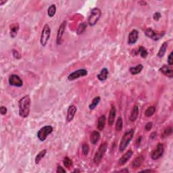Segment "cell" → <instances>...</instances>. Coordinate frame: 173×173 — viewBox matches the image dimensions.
<instances>
[{
  "label": "cell",
  "mask_w": 173,
  "mask_h": 173,
  "mask_svg": "<svg viewBox=\"0 0 173 173\" xmlns=\"http://www.w3.org/2000/svg\"><path fill=\"white\" fill-rule=\"evenodd\" d=\"M172 133V128L171 127H168L167 128H165L164 130L163 133L162 134V138H166L170 135H171Z\"/></svg>",
  "instance_id": "cell-33"
},
{
  "label": "cell",
  "mask_w": 173,
  "mask_h": 173,
  "mask_svg": "<svg viewBox=\"0 0 173 173\" xmlns=\"http://www.w3.org/2000/svg\"><path fill=\"white\" fill-rule=\"evenodd\" d=\"M118 172H129V170H128L127 168H125V169H123V170H120L118 171Z\"/></svg>",
  "instance_id": "cell-43"
},
{
  "label": "cell",
  "mask_w": 173,
  "mask_h": 173,
  "mask_svg": "<svg viewBox=\"0 0 173 173\" xmlns=\"http://www.w3.org/2000/svg\"><path fill=\"white\" fill-rule=\"evenodd\" d=\"M116 116V107L114 106H112L109 112V116H108V119H107V123H108V125L110 126H112L114 123V120H115Z\"/></svg>",
  "instance_id": "cell-15"
},
{
  "label": "cell",
  "mask_w": 173,
  "mask_h": 173,
  "mask_svg": "<svg viewBox=\"0 0 173 173\" xmlns=\"http://www.w3.org/2000/svg\"><path fill=\"white\" fill-rule=\"evenodd\" d=\"M63 164H64V167L68 169L72 166V161L71 159H70L68 157L66 156L63 160Z\"/></svg>",
  "instance_id": "cell-32"
},
{
  "label": "cell",
  "mask_w": 173,
  "mask_h": 173,
  "mask_svg": "<svg viewBox=\"0 0 173 173\" xmlns=\"http://www.w3.org/2000/svg\"><path fill=\"white\" fill-rule=\"evenodd\" d=\"M9 85L12 86H16V87H21L23 85L22 80L19 76L16 74H11L8 79Z\"/></svg>",
  "instance_id": "cell-11"
},
{
  "label": "cell",
  "mask_w": 173,
  "mask_h": 173,
  "mask_svg": "<svg viewBox=\"0 0 173 173\" xmlns=\"http://www.w3.org/2000/svg\"><path fill=\"white\" fill-rule=\"evenodd\" d=\"M31 97L29 95H25L18 102L19 116L21 118H25L29 116L31 110Z\"/></svg>",
  "instance_id": "cell-1"
},
{
  "label": "cell",
  "mask_w": 173,
  "mask_h": 173,
  "mask_svg": "<svg viewBox=\"0 0 173 173\" xmlns=\"http://www.w3.org/2000/svg\"><path fill=\"white\" fill-rule=\"evenodd\" d=\"M145 35L146 37H148V38L152 39L154 41H158L159 39L162 38V37L164 36V32H159L157 33L154 29L151 28H148L146 31H145Z\"/></svg>",
  "instance_id": "cell-9"
},
{
  "label": "cell",
  "mask_w": 173,
  "mask_h": 173,
  "mask_svg": "<svg viewBox=\"0 0 173 173\" xmlns=\"http://www.w3.org/2000/svg\"><path fill=\"white\" fill-rule=\"evenodd\" d=\"M138 53H139V55L143 58H146L148 56V51L143 46L139 47V49H138Z\"/></svg>",
  "instance_id": "cell-30"
},
{
  "label": "cell",
  "mask_w": 173,
  "mask_h": 173,
  "mask_svg": "<svg viewBox=\"0 0 173 173\" xmlns=\"http://www.w3.org/2000/svg\"><path fill=\"white\" fill-rule=\"evenodd\" d=\"M88 72L85 68L78 69L76 71L72 72L68 76V80L70 81H73L76 79H78L81 77H83L87 75Z\"/></svg>",
  "instance_id": "cell-7"
},
{
  "label": "cell",
  "mask_w": 173,
  "mask_h": 173,
  "mask_svg": "<svg viewBox=\"0 0 173 173\" xmlns=\"http://www.w3.org/2000/svg\"><path fill=\"white\" fill-rule=\"evenodd\" d=\"M6 2L7 1H6V0H0V6H3Z\"/></svg>",
  "instance_id": "cell-44"
},
{
  "label": "cell",
  "mask_w": 173,
  "mask_h": 173,
  "mask_svg": "<svg viewBox=\"0 0 173 173\" xmlns=\"http://www.w3.org/2000/svg\"><path fill=\"white\" fill-rule=\"evenodd\" d=\"M107 149V144L106 142L103 143L98 148L97 151L95 153L94 158H93V162L95 164H99L101 162L102 160L104 158V156L106 153V151Z\"/></svg>",
  "instance_id": "cell-4"
},
{
  "label": "cell",
  "mask_w": 173,
  "mask_h": 173,
  "mask_svg": "<svg viewBox=\"0 0 173 173\" xmlns=\"http://www.w3.org/2000/svg\"><path fill=\"white\" fill-rule=\"evenodd\" d=\"M172 55H173V53H172V52H170V54L168 55V60H167V62H168V65H169V66H171L173 64Z\"/></svg>",
  "instance_id": "cell-36"
},
{
  "label": "cell",
  "mask_w": 173,
  "mask_h": 173,
  "mask_svg": "<svg viewBox=\"0 0 173 173\" xmlns=\"http://www.w3.org/2000/svg\"><path fill=\"white\" fill-rule=\"evenodd\" d=\"M86 27H87V25H86V22H84L81 23V24L79 25L78 28H77L76 34L78 35H80L83 34L86 29Z\"/></svg>",
  "instance_id": "cell-27"
},
{
  "label": "cell",
  "mask_w": 173,
  "mask_h": 173,
  "mask_svg": "<svg viewBox=\"0 0 173 173\" xmlns=\"http://www.w3.org/2000/svg\"><path fill=\"white\" fill-rule=\"evenodd\" d=\"M133 154V152L132 150H128L127 152L124 154V155L122 156V157L119 159V160H118L119 165H120V166L125 165V164L130 160V158L132 157Z\"/></svg>",
  "instance_id": "cell-14"
},
{
  "label": "cell",
  "mask_w": 173,
  "mask_h": 173,
  "mask_svg": "<svg viewBox=\"0 0 173 173\" xmlns=\"http://www.w3.org/2000/svg\"><path fill=\"white\" fill-rule=\"evenodd\" d=\"M144 161V158L142 156H138L137 158L135 159L132 162V167L133 168H138L141 167V165Z\"/></svg>",
  "instance_id": "cell-24"
},
{
  "label": "cell",
  "mask_w": 173,
  "mask_h": 173,
  "mask_svg": "<svg viewBox=\"0 0 173 173\" xmlns=\"http://www.w3.org/2000/svg\"><path fill=\"white\" fill-rule=\"evenodd\" d=\"M89 151V145L86 143H84L82 146V152H83V155L85 156H86L88 155Z\"/></svg>",
  "instance_id": "cell-34"
},
{
  "label": "cell",
  "mask_w": 173,
  "mask_h": 173,
  "mask_svg": "<svg viewBox=\"0 0 173 173\" xmlns=\"http://www.w3.org/2000/svg\"><path fill=\"white\" fill-rule=\"evenodd\" d=\"M156 135H157V133L153 132V133H151V134L150 135V137H149V138H150L151 139H154V138L156 137Z\"/></svg>",
  "instance_id": "cell-41"
},
{
  "label": "cell",
  "mask_w": 173,
  "mask_h": 173,
  "mask_svg": "<svg viewBox=\"0 0 173 173\" xmlns=\"http://www.w3.org/2000/svg\"><path fill=\"white\" fill-rule=\"evenodd\" d=\"M7 112H8V109H7V107L6 106H1L0 107V113H1L2 116L6 115Z\"/></svg>",
  "instance_id": "cell-38"
},
{
  "label": "cell",
  "mask_w": 173,
  "mask_h": 173,
  "mask_svg": "<svg viewBox=\"0 0 173 173\" xmlns=\"http://www.w3.org/2000/svg\"><path fill=\"white\" fill-rule=\"evenodd\" d=\"M12 55L14 56V58L15 59H16V60H20L21 58V55L20 54V53L16 50H12Z\"/></svg>",
  "instance_id": "cell-35"
},
{
  "label": "cell",
  "mask_w": 173,
  "mask_h": 173,
  "mask_svg": "<svg viewBox=\"0 0 173 173\" xmlns=\"http://www.w3.org/2000/svg\"><path fill=\"white\" fill-rule=\"evenodd\" d=\"M108 70H107V68H104L101 70V71L99 74L97 75V77L98 80L100 81H105L107 80V76H108Z\"/></svg>",
  "instance_id": "cell-19"
},
{
  "label": "cell",
  "mask_w": 173,
  "mask_h": 173,
  "mask_svg": "<svg viewBox=\"0 0 173 173\" xmlns=\"http://www.w3.org/2000/svg\"><path fill=\"white\" fill-rule=\"evenodd\" d=\"M161 17H162V15H161V14L160 12H155L153 14V18L155 21H158L160 19Z\"/></svg>",
  "instance_id": "cell-37"
},
{
  "label": "cell",
  "mask_w": 173,
  "mask_h": 173,
  "mask_svg": "<svg viewBox=\"0 0 173 173\" xmlns=\"http://www.w3.org/2000/svg\"><path fill=\"white\" fill-rule=\"evenodd\" d=\"M51 28L48 24H45L43 26L40 38V43L42 46L44 47L48 44L51 37Z\"/></svg>",
  "instance_id": "cell-6"
},
{
  "label": "cell",
  "mask_w": 173,
  "mask_h": 173,
  "mask_svg": "<svg viewBox=\"0 0 173 173\" xmlns=\"http://www.w3.org/2000/svg\"><path fill=\"white\" fill-rule=\"evenodd\" d=\"M66 172V170H65L63 167H62L61 166H58L57 169H56V172L57 173H61V172L65 173Z\"/></svg>",
  "instance_id": "cell-40"
},
{
  "label": "cell",
  "mask_w": 173,
  "mask_h": 173,
  "mask_svg": "<svg viewBox=\"0 0 173 173\" xmlns=\"http://www.w3.org/2000/svg\"><path fill=\"white\" fill-rule=\"evenodd\" d=\"M100 101H101V97L99 96H97L95 98H93L92 103L89 105V109L90 110H93L97 106V105L99 104Z\"/></svg>",
  "instance_id": "cell-25"
},
{
  "label": "cell",
  "mask_w": 173,
  "mask_h": 173,
  "mask_svg": "<svg viewBox=\"0 0 173 173\" xmlns=\"http://www.w3.org/2000/svg\"><path fill=\"white\" fill-rule=\"evenodd\" d=\"M80 172V170H77V169H76V170H74V171H73V172Z\"/></svg>",
  "instance_id": "cell-46"
},
{
  "label": "cell",
  "mask_w": 173,
  "mask_h": 173,
  "mask_svg": "<svg viewBox=\"0 0 173 173\" xmlns=\"http://www.w3.org/2000/svg\"><path fill=\"white\" fill-rule=\"evenodd\" d=\"M123 127V118L121 117V116H119L116 123V127H115L116 130H117V131H120V130H122Z\"/></svg>",
  "instance_id": "cell-31"
},
{
  "label": "cell",
  "mask_w": 173,
  "mask_h": 173,
  "mask_svg": "<svg viewBox=\"0 0 173 173\" xmlns=\"http://www.w3.org/2000/svg\"><path fill=\"white\" fill-rule=\"evenodd\" d=\"M102 15V11L99 8H93L88 18V24L91 27H93L97 24Z\"/></svg>",
  "instance_id": "cell-3"
},
{
  "label": "cell",
  "mask_w": 173,
  "mask_h": 173,
  "mask_svg": "<svg viewBox=\"0 0 173 173\" xmlns=\"http://www.w3.org/2000/svg\"><path fill=\"white\" fill-rule=\"evenodd\" d=\"M139 38V31L137 29H133L128 34V43L129 45H133L136 43Z\"/></svg>",
  "instance_id": "cell-12"
},
{
  "label": "cell",
  "mask_w": 173,
  "mask_h": 173,
  "mask_svg": "<svg viewBox=\"0 0 173 173\" xmlns=\"http://www.w3.org/2000/svg\"><path fill=\"white\" fill-rule=\"evenodd\" d=\"M139 106L137 105H135L134 107H133L132 111L130 112V116H129V120L130 122H135L137 120L138 116H139Z\"/></svg>",
  "instance_id": "cell-18"
},
{
  "label": "cell",
  "mask_w": 173,
  "mask_h": 173,
  "mask_svg": "<svg viewBox=\"0 0 173 173\" xmlns=\"http://www.w3.org/2000/svg\"><path fill=\"white\" fill-rule=\"evenodd\" d=\"M106 117L105 115H102L100 117L98 118L97 120V129L102 131L104 129L105 125H106Z\"/></svg>",
  "instance_id": "cell-21"
},
{
  "label": "cell",
  "mask_w": 173,
  "mask_h": 173,
  "mask_svg": "<svg viewBox=\"0 0 173 173\" xmlns=\"http://www.w3.org/2000/svg\"><path fill=\"white\" fill-rule=\"evenodd\" d=\"M143 69V64H139L137 65L136 66L130 67L129 68V71L130 72V74H133V75H137V74L141 73Z\"/></svg>",
  "instance_id": "cell-22"
},
{
  "label": "cell",
  "mask_w": 173,
  "mask_h": 173,
  "mask_svg": "<svg viewBox=\"0 0 173 173\" xmlns=\"http://www.w3.org/2000/svg\"><path fill=\"white\" fill-rule=\"evenodd\" d=\"M100 139V133L97 130H93L91 133L90 135V141L92 144L95 145L97 143Z\"/></svg>",
  "instance_id": "cell-20"
},
{
  "label": "cell",
  "mask_w": 173,
  "mask_h": 173,
  "mask_svg": "<svg viewBox=\"0 0 173 173\" xmlns=\"http://www.w3.org/2000/svg\"><path fill=\"white\" fill-rule=\"evenodd\" d=\"M141 140H142V137L141 136V137H139V138H138V139H137V143L138 144H139L141 142Z\"/></svg>",
  "instance_id": "cell-45"
},
{
  "label": "cell",
  "mask_w": 173,
  "mask_h": 173,
  "mask_svg": "<svg viewBox=\"0 0 173 173\" xmlns=\"http://www.w3.org/2000/svg\"><path fill=\"white\" fill-rule=\"evenodd\" d=\"M153 127V123L151 122H149L145 126V130H147V131H149V130H150L151 128Z\"/></svg>",
  "instance_id": "cell-39"
},
{
  "label": "cell",
  "mask_w": 173,
  "mask_h": 173,
  "mask_svg": "<svg viewBox=\"0 0 173 173\" xmlns=\"http://www.w3.org/2000/svg\"><path fill=\"white\" fill-rule=\"evenodd\" d=\"M77 108L74 105H71L68 107L67 110V115H66V120L68 123H71V121L73 120L74 116H75V114L76 112Z\"/></svg>",
  "instance_id": "cell-13"
},
{
  "label": "cell",
  "mask_w": 173,
  "mask_h": 173,
  "mask_svg": "<svg viewBox=\"0 0 173 173\" xmlns=\"http://www.w3.org/2000/svg\"><path fill=\"white\" fill-rule=\"evenodd\" d=\"M159 71H160L161 73L164 74L165 76L169 77V78H172L173 71L169 66L164 65V66H162L160 69H159Z\"/></svg>",
  "instance_id": "cell-16"
},
{
  "label": "cell",
  "mask_w": 173,
  "mask_h": 173,
  "mask_svg": "<svg viewBox=\"0 0 173 173\" xmlns=\"http://www.w3.org/2000/svg\"><path fill=\"white\" fill-rule=\"evenodd\" d=\"M56 13V6L55 4H51L48 9V15L50 18H53Z\"/></svg>",
  "instance_id": "cell-28"
},
{
  "label": "cell",
  "mask_w": 173,
  "mask_h": 173,
  "mask_svg": "<svg viewBox=\"0 0 173 173\" xmlns=\"http://www.w3.org/2000/svg\"><path fill=\"white\" fill-rule=\"evenodd\" d=\"M19 29L20 26L18 23H13V24L10 25V35L12 38H15L18 35Z\"/></svg>",
  "instance_id": "cell-17"
},
{
  "label": "cell",
  "mask_w": 173,
  "mask_h": 173,
  "mask_svg": "<svg viewBox=\"0 0 173 173\" xmlns=\"http://www.w3.org/2000/svg\"><path fill=\"white\" fill-rule=\"evenodd\" d=\"M141 172H154V170H151V169H147V170H141Z\"/></svg>",
  "instance_id": "cell-42"
},
{
  "label": "cell",
  "mask_w": 173,
  "mask_h": 173,
  "mask_svg": "<svg viewBox=\"0 0 173 173\" xmlns=\"http://www.w3.org/2000/svg\"><path fill=\"white\" fill-rule=\"evenodd\" d=\"M156 112V107L153 106H149L148 108L146 109V110L145 111V116H146V117H151V116H153L154 113H155Z\"/></svg>",
  "instance_id": "cell-29"
},
{
  "label": "cell",
  "mask_w": 173,
  "mask_h": 173,
  "mask_svg": "<svg viewBox=\"0 0 173 173\" xmlns=\"http://www.w3.org/2000/svg\"><path fill=\"white\" fill-rule=\"evenodd\" d=\"M67 22L66 20L63 21L62 23L59 27V29L58 30L57 37H56V43L57 45H61L63 41V36H64L65 29H66Z\"/></svg>",
  "instance_id": "cell-10"
},
{
  "label": "cell",
  "mask_w": 173,
  "mask_h": 173,
  "mask_svg": "<svg viewBox=\"0 0 173 173\" xmlns=\"http://www.w3.org/2000/svg\"><path fill=\"white\" fill-rule=\"evenodd\" d=\"M168 48V42L165 41L162 43V45L160 46L159 51L157 53V56L159 58H162L164 57V56L165 55L166 52H167Z\"/></svg>",
  "instance_id": "cell-23"
},
{
  "label": "cell",
  "mask_w": 173,
  "mask_h": 173,
  "mask_svg": "<svg viewBox=\"0 0 173 173\" xmlns=\"http://www.w3.org/2000/svg\"><path fill=\"white\" fill-rule=\"evenodd\" d=\"M47 154V149H44L43 150H41L40 152H39L37 155L36 156L35 159V162L36 164H38L41 162V160L45 157Z\"/></svg>",
  "instance_id": "cell-26"
},
{
  "label": "cell",
  "mask_w": 173,
  "mask_h": 173,
  "mask_svg": "<svg viewBox=\"0 0 173 173\" xmlns=\"http://www.w3.org/2000/svg\"><path fill=\"white\" fill-rule=\"evenodd\" d=\"M53 130V127L51 125H46L44 126L43 127L41 128L40 129L38 130L37 133V136L39 140L41 142H43L45 141V139L48 138V135L52 133Z\"/></svg>",
  "instance_id": "cell-5"
},
{
  "label": "cell",
  "mask_w": 173,
  "mask_h": 173,
  "mask_svg": "<svg viewBox=\"0 0 173 173\" xmlns=\"http://www.w3.org/2000/svg\"><path fill=\"white\" fill-rule=\"evenodd\" d=\"M134 133V128H131V129H129L127 130V131H126L125 134L123 135L118 147V150L120 152H123V151H125L126 148H127L128 144L130 143V142L131 141V140L133 139Z\"/></svg>",
  "instance_id": "cell-2"
},
{
  "label": "cell",
  "mask_w": 173,
  "mask_h": 173,
  "mask_svg": "<svg viewBox=\"0 0 173 173\" xmlns=\"http://www.w3.org/2000/svg\"><path fill=\"white\" fill-rule=\"evenodd\" d=\"M164 152V145L161 143H159L157 146H156V149L153 150L152 152L151 153V158L154 160H158L161 157H162Z\"/></svg>",
  "instance_id": "cell-8"
}]
</instances>
